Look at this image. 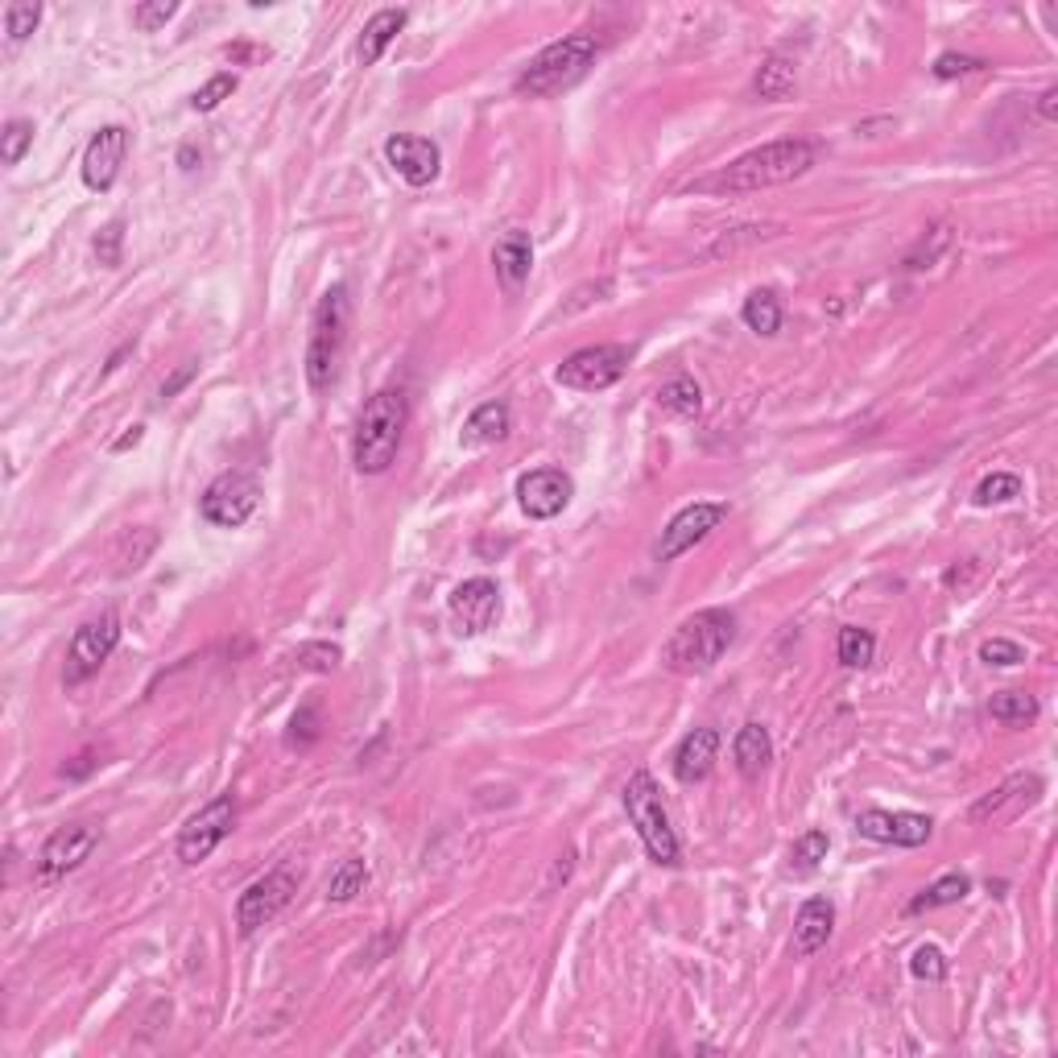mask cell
<instances>
[{"mask_svg":"<svg viewBox=\"0 0 1058 1058\" xmlns=\"http://www.w3.org/2000/svg\"><path fill=\"white\" fill-rule=\"evenodd\" d=\"M815 166V145L803 137H785L757 145L749 154L732 157L728 166H719L716 174H707L699 183H691L695 195H745V190H765L782 187L803 178Z\"/></svg>","mask_w":1058,"mask_h":1058,"instance_id":"cell-1","label":"cell"},{"mask_svg":"<svg viewBox=\"0 0 1058 1058\" xmlns=\"http://www.w3.org/2000/svg\"><path fill=\"white\" fill-rule=\"evenodd\" d=\"M732 641L736 616L728 608H703L670 632V641L662 646V666L683 679H699L719 666V658L732 649Z\"/></svg>","mask_w":1058,"mask_h":1058,"instance_id":"cell-2","label":"cell"},{"mask_svg":"<svg viewBox=\"0 0 1058 1058\" xmlns=\"http://www.w3.org/2000/svg\"><path fill=\"white\" fill-rule=\"evenodd\" d=\"M406 422H410V397L401 389H381L364 401L356 422V439H352V460H356L360 476L389 472L397 451H401Z\"/></svg>","mask_w":1058,"mask_h":1058,"instance_id":"cell-3","label":"cell"},{"mask_svg":"<svg viewBox=\"0 0 1058 1058\" xmlns=\"http://www.w3.org/2000/svg\"><path fill=\"white\" fill-rule=\"evenodd\" d=\"M599 54V42L592 34H566L559 42H550L547 51H538L529 58V67L517 75V96L529 100H550L566 87H575L592 70Z\"/></svg>","mask_w":1058,"mask_h":1058,"instance_id":"cell-4","label":"cell"},{"mask_svg":"<svg viewBox=\"0 0 1058 1058\" xmlns=\"http://www.w3.org/2000/svg\"><path fill=\"white\" fill-rule=\"evenodd\" d=\"M348 327H352V302L348 286H331L315 307L310 319V343H307V381L310 389H331L340 376L343 352H348Z\"/></svg>","mask_w":1058,"mask_h":1058,"instance_id":"cell-5","label":"cell"},{"mask_svg":"<svg viewBox=\"0 0 1058 1058\" xmlns=\"http://www.w3.org/2000/svg\"><path fill=\"white\" fill-rule=\"evenodd\" d=\"M625 811H629V823L637 827V836L646 844L649 860L658 864H679V836L670 827V815L662 806V790L653 782V773L637 769L629 782H625Z\"/></svg>","mask_w":1058,"mask_h":1058,"instance_id":"cell-6","label":"cell"},{"mask_svg":"<svg viewBox=\"0 0 1058 1058\" xmlns=\"http://www.w3.org/2000/svg\"><path fill=\"white\" fill-rule=\"evenodd\" d=\"M625 373H629V348L625 343H592V348L571 352L554 368V381L575 393H599L616 385Z\"/></svg>","mask_w":1058,"mask_h":1058,"instance_id":"cell-7","label":"cell"},{"mask_svg":"<svg viewBox=\"0 0 1058 1058\" xmlns=\"http://www.w3.org/2000/svg\"><path fill=\"white\" fill-rule=\"evenodd\" d=\"M256 505H261V484H256V476L236 472V467L211 480L203 488V496H199L203 521H211V526L220 529H240L256 513Z\"/></svg>","mask_w":1058,"mask_h":1058,"instance_id":"cell-8","label":"cell"},{"mask_svg":"<svg viewBox=\"0 0 1058 1058\" xmlns=\"http://www.w3.org/2000/svg\"><path fill=\"white\" fill-rule=\"evenodd\" d=\"M294 893H298V872H294L290 864L265 872V877H256L253 885H249L236 897L240 935L249 939V935H256L261 926H269V922H274L277 914H282V910L294 902Z\"/></svg>","mask_w":1058,"mask_h":1058,"instance_id":"cell-9","label":"cell"},{"mask_svg":"<svg viewBox=\"0 0 1058 1058\" xmlns=\"http://www.w3.org/2000/svg\"><path fill=\"white\" fill-rule=\"evenodd\" d=\"M120 646V616L117 613H100L96 620H87L75 629L67 646V666H63V683L79 686L87 683L91 674H100V666L117 653Z\"/></svg>","mask_w":1058,"mask_h":1058,"instance_id":"cell-10","label":"cell"},{"mask_svg":"<svg viewBox=\"0 0 1058 1058\" xmlns=\"http://www.w3.org/2000/svg\"><path fill=\"white\" fill-rule=\"evenodd\" d=\"M232 827H236V794H220V798H211V803L183 827L174 852H178L183 864H203L207 856L232 836Z\"/></svg>","mask_w":1058,"mask_h":1058,"instance_id":"cell-11","label":"cell"},{"mask_svg":"<svg viewBox=\"0 0 1058 1058\" xmlns=\"http://www.w3.org/2000/svg\"><path fill=\"white\" fill-rule=\"evenodd\" d=\"M724 517H728V505H719V500H695V505L679 509L670 517V526L662 529V538H658V547H653V559H658V563L683 559L686 550L699 547L712 529L724 526Z\"/></svg>","mask_w":1058,"mask_h":1058,"instance_id":"cell-12","label":"cell"},{"mask_svg":"<svg viewBox=\"0 0 1058 1058\" xmlns=\"http://www.w3.org/2000/svg\"><path fill=\"white\" fill-rule=\"evenodd\" d=\"M447 613H451V625L460 637H480L500 620V587L484 575L463 580L447 599Z\"/></svg>","mask_w":1058,"mask_h":1058,"instance_id":"cell-13","label":"cell"},{"mask_svg":"<svg viewBox=\"0 0 1058 1058\" xmlns=\"http://www.w3.org/2000/svg\"><path fill=\"white\" fill-rule=\"evenodd\" d=\"M1042 778L1038 773H1009L1005 782L996 785V790H989L980 803L968 811V819L976 823V827H996V823H1013L1017 815H1025L1029 806L1042 798Z\"/></svg>","mask_w":1058,"mask_h":1058,"instance_id":"cell-14","label":"cell"},{"mask_svg":"<svg viewBox=\"0 0 1058 1058\" xmlns=\"http://www.w3.org/2000/svg\"><path fill=\"white\" fill-rule=\"evenodd\" d=\"M575 496V480L566 476L563 467H538L517 480V505L529 521H550L571 505Z\"/></svg>","mask_w":1058,"mask_h":1058,"instance_id":"cell-15","label":"cell"},{"mask_svg":"<svg viewBox=\"0 0 1058 1058\" xmlns=\"http://www.w3.org/2000/svg\"><path fill=\"white\" fill-rule=\"evenodd\" d=\"M856 831L864 839H872V844H893V848H922L926 839H930V831H935V823L926 819V815H914V811H864L860 819H856Z\"/></svg>","mask_w":1058,"mask_h":1058,"instance_id":"cell-16","label":"cell"},{"mask_svg":"<svg viewBox=\"0 0 1058 1058\" xmlns=\"http://www.w3.org/2000/svg\"><path fill=\"white\" fill-rule=\"evenodd\" d=\"M100 844V831L91 823H67L58 827L46 844H42V856H37V872L42 877H63V872L79 869L87 856L96 852Z\"/></svg>","mask_w":1058,"mask_h":1058,"instance_id":"cell-17","label":"cell"},{"mask_svg":"<svg viewBox=\"0 0 1058 1058\" xmlns=\"http://www.w3.org/2000/svg\"><path fill=\"white\" fill-rule=\"evenodd\" d=\"M124 154H129V129H120V124H108V129H100L96 137L87 141L84 150V183L87 190H112V183H117L120 166H124Z\"/></svg>","mask_w":1058,"mask_h":1058,"instance_id":"cell-18","label":"cell"},{"mask_svg":"<svg viewBox=\"0 0 1058 1058\" xmlns=\"http://www.w3.org/2000/svg\"><path fill=\"white\" fill-rule=\"evenodd\" d=\"M385 157L410 187H430L439 178V166H443L439 145L430 137H410V133H397V137L385 141Z\"/></svg>","mask_w":1058,"mask_h":1058,"instance_id":"cell-19","label":"cell"},{"mask_svg":"<svg viewBox=\"0 0 1058 1058\" xmlns=\"http://www.w3.org/2000/svg\"><path fill=\"white\" fill-rule=\"evenodd\" d=\"M831 930H836V905L827 902V897H806L798 918H794V943H790L794 956L806 959L815 956V951H823L827 939H831Z\"/></svg>","mask_w":1058,"mask_h":1058,"instance_id":"cell-20","label":"cell"},{"mask_svg":"<svg viewBox=\"0 0 1058 1058\" xmlns=\"http://www.w3.org/2000/svg\"><path fill=\"white\" fill-rule=\"evenodd\" d=\"M719 757V732L716 728H695V732L683 736V745L674 749V778L683 785L703 782L712 769H716Z\"/></svg>","mask_w":1058,"mask_h":1058,"instance_id":"cell-21","label":"cell"},{"mask_svg":"<svg viewBox=\"0 0 1058 1058\" xmlns=\"http://www.w3.org/2000/svg\"><path fill=\"white\" fill-rule=\"evenodd\" d=\"M493 265H496V282L505 286V294L521 290V286H526V277H529V269H533V249H529L526 232H509L505 240H496Z\"/></svg>","mask_w":1058,"mask_h":1058,"instance_id":"cell-22","label":"cell"},{"mask_svg":"<svg viewBox=\"0 0 1058 1058\" xmlns=\"http://www.w3.org/2000/svg\"><path fill=\"white\" fill-rule=\"evenodd\" d=\"M406 21H410L406 9H381V13H373V18L364 21V34H360V42H356L360 63H364V67L381 63V54L389 51L393 37L406 30Z\"/></svg>","mask_w":1058,"mask_h":1058,"instance_id":"cell-23","label":"cell"},{"mask_svg":"<svg viewBox=\"0 0 1058 1058\" xmlns=\"http://www.w3.org/2000/svg\"><path fill=\"white\" fill-rule=\"evenodd\" d=\"M509 430H513L509 406H505V401H484V406L472 410V418L463 422L460 443L463 447H493V443H500Z\"/></svg>","mask_w":1058,"mask_h":1058,"instance_id":"cell-24","label":"cell"},{"mask_svg":"<svg viewBox=\"0 0 1058 1058\" xmlns=\"http://www.w3.org/2000/svg\"><path fill=\"white\" fill-rule=\"evenodd\" d=\"M732 757H736V769H740L745 778H761L769 769V761H773V740H769V732L761 724H745L732 740Z\"/></svg>","mask_w":1058,"mask_h":1058,"instance_id":"cell-25","label":"cell"},{"mask_svg":"<svg viewBox=\"0 0 1058 1058\" xmlns=\"http://www.w3.org/2000/svg\"><path fill=\"white\" fill-rule=\"evenodd\" d=\"M752 87H757V96H761V100H769V103L790 100V96H794V87H798L794 63H785V58H765V63H761V70H757V79H752Z\"/></svg>","mask_w":1058,"mask_h":1058,"instance_id":"cell-26","label":"cell"},{"mask_svg":"<svg viewBox=\"0 0 1058 1058\" xmlns=\"http://www.w3.org/2000/svg\"><path fill=\"white\" fill-rule=\"evenodd\" d=\"M968 889H972V881L963 877V872H947V877H939L930 889H922L918 897L910 902V914H926V910H943V905H956L968 897Z\"/></svg>","mask_w":1058,"mask_h":1058,"instance_id":"cell-27","label":"cell"},{"mask_svg":"<svg viewBox=\"0 0 1058 1058\" xmlns=\"http://www.w3.org/2000/svg\"><path fill=\"white\" fill-rule=\"evenodd\" d=\"M740 319H745L749 331H757V335H778V327H782V302H778V294L752 290L749 298H745V307H740Z\"/></svg>","mask_w":1058,"mask_h":1058,"instance_id":"cell-28","label":"cell"},{"mask_svg":"<svg viewBox=\"0 0 1058 1058\" xmlns=\"http://www.w3.org/2000/svg\"><path fill=\"white\" fill-rule=\"evenodd\" d=\"M658 406H662L666 414H674V418H699L703 389L691 381V376H674L670 385L658 389Z\"/></svg>","mask_w":1058,"mask_h":1058,"instance_id":"cell-29","label":"cell"},{"mask_svg":"<svg viewBox=\"0 0 1058 1058\" xmlns=\"http://www.w3.org/2000/svg\"><path fill=\"white\" fill-rule=\"evenodd\" d=\"M989 712L996 724H1009V728H1025L1038 719V699L1025 695V691H1005V695H992Z\"/></svg>","mask_w":1058,"mask_h":1058,"instance_id":"cell-30","label":"cell"},{"mask_svg":"<svg viewBox=\"0 0 1058 1058\" xmlns=\"http://www.w3.org/2000/svg\"><path fill=\"white\" fill-rule=\"evenodd\" d=\"M836 653L848 670H864L872 662V653H877V637L869 629H860V625H848V629H839Z\"/></svg>","mask_w":1058,"mask_h":1058,"instance_id":"cell-31","label":"cell"},{"mask_svg":"<svg viewBox=\"0 0 1058 1058\" xmlns=\"http://www.w3.org/2000/svg\"><path fill=\"white\" fill-rule=\"evenodd\" d=\"M827 848H831L827 831H806V836H798L794 848H790V872H798V877L815 872L823 860H827Z\"/></svg>","mask_w":1058,"mask_h":1058,"instance_id":"cell-32","label":"cell"},{"mask_svg":"<svg viewBox=\"0 0 1058 1058\" xmlns=\"http://www.w3.org/2000/svg\"><path fill=\"white\" fill-rule=\"evenodd\" d=\"M364 885H368V864L364 860H343L340 869L331 872V885H327V897L331 902H352L356 893H364Z\"/></svg>","mask_w":1058,"mask_h":1058,"instance_id":"cell-33","label":"cell"},{"mask_svg":"<svg viewBox=\"0 0 1058 1058\" xmlns=\"http://www.w3.org/2000/svg\"><path fill=\"white\" fill-rule=\"evenodd\" d=\"M1017 496H1022V476H1013V472H992L989 480H980L976 505L989 509V505H1009V500H1017Z\"/></svg>","mask_w":1058,"mask_h":1058,"instance_id":"cell-34","label":"cell"},{"mask_svg":"<svg viewBox=\"0 0 1058 1058\" xmlns=\"http://www.w3.org/2000/svg\"><path fill=\"white\" fill-rule=\"evenodd\" d=\"M154 550H157L154 529H133V533H124V538H120V554H117L120 571H141Z\"/></svg>","mask_w":1058,"mask_h":1058,"instance_id":"cell-35","label":"cell"},{"mask_svg":"<svg viewBox=\"0 0 1058 1058\" xmlns=\"http://www.w3.org/2000/svg\"><path fill=\"white\" fill-rule=\"evenodd\" d=\"M37 21H42V9H37V4H30V0H13V4H4V37H9L13 46H21L25 37L34 34Z\"/></svg>","mask_w":1058,"mask_h":1058,"instance_id":"cell-36","label":"cell"},{"mask_svg":"<svg viewBox=\"0 0 1058 1058\" xmlns=\"http://www.w3.org/2000/svg\"><path fill=\"white\" fill-rule=\"evenodd\" d=\"M30 145H34V124H30V120H9L4 133H0V162H4V166H18Z\"/></svg>","mask_w":1058,"mask_h":1058,"instance_id":"cell-37","label":"cell"},{"mask_svg":"<svg viewBox=\"0 0 1058 1058\" xmlns=\"http://www.w3.org/2000/svg\"><path fill=\"white\" fill-rule=\"evenodd\" d=\"M343 662V649L331 646V641H307L298 649V666L310 670V674H331V670Z\"/></svg>","mask_w":1058,"mask_h":1058,"instance_id":"cell-38","label":"cell"},{"mask_svg":"<svg viewBox=\"0 0 1058 1058\" xmlns=\"http://www.w3.org/2000/svg\"><path fill=\"white\" fill-rule=\"evenodd\" d=\"M232 91H236V75L220 70V75H211V79H207V84L195 91L190 108H195V112H211V108H220L223 100H232Z\"/></svg>","mask_w":1058,"mask_h":1058,"instance_id":"cell-39","label":"cell"},{"mask_svg":"<svg viewBox=\"0 0 1058 1058\" xmlns=\"http://www.w3.org/2000/svg\"><path fill=\"white\" fill-rule=\"evenodd\" d=\"M910 972L918 976V980H926V984H939V980H947V959H943V951L935 943H922L918 951L910 956Z\"/></svg>","mask_w":1058,"mask_h":1058,"instance_id":"cell-40","label":"cell"},{"mask_svg":"<svg viewBox=\"0 0 1058 1058\" xmlns=\"http://www.w3.org/2000/svg\"><path fill=\"white\" fill-rule=\"evenodd\" d=\"M951 244V228L947 223H939V228H930V240L922 236L918 249L905 256V269H926V265H935L939 261V253Z\"/></svg>","mask_w":1058,"mask_h":1058,"instance_id":"cell-41","label":"cell"},{"mask_svg":"<svg viewBox=\"0 0 1058 1058\" xmlns=\"http://www.w3.org/2000/svg\"><path fill=\"white\" fill-rule=\"evenodd\" d=\"M319 740V707L315 703H307V707H298L290 719V732H286V745L290 749H310Z\"/></svg>","mask_w":1058,"mask_h":1058,"instance_id":"cell-42","label":"cell"},{"mask_svg":"<svg viewBox=\"0 0 1058 1058\" xmlns=\"http://www.w3.org/2000/svg\"><path fill=\"white\" fill-rule=\"evenodd\" d=\"M120 249H124V223L112 220L100 228V236H96V256H100L103 269H117L120 265Z\"/></svg>","mask_w":1058,"mask_h":1058,"instance_id":"cell-43","label":"cell"},{"mask_svg":"<svg viewBox=\"0 0 1058 1058\" xmlns=\"http://www.w3.org/2000/svg\"><path fill=\"white\" fill-rule=\"evenodd\" d=\"M980 662H989V666H1022L1025 649L1017 646V641L992 637V641H984V646H980Z\"/></svg>","mask_w":1058,"mask_h":1058,"instance_id":"cell-44","label":"cell"},{"mask_svg":"<svg viewBox=\"0 0 1058 1058\" xmlns=\"http://www.w3.org/2000/svg\"><path fill=\"white\" fill-rule=\"evenodd\" d=\"M984 67H989L984 58L947 51V54H939V58H935V79H959V75H976V70H984Z\"/></svg>","mask_w":1058,"mask_h":1058,"instance_id":"cell-45","label":"cell"},{"mask_svg":"<svg viewBox=\"0 0 1058 1058\" xmlns=\"http://www.w3.org/2000/svg\"><path fill=\"white\" fill-rule=\"evenodd\" d=\"M174 13H178L174 0H154V4H137V9H133V21H137L145 34H154V30H162Z\"/></svg>","mask_w":1058,"mask_h":1058,"instance_id":"cell-46","label":"cell"},{"mask_svg":"<svg viewBox=\"0 0 1058 1058\" xmlns=\"http://www.w3.org/2000/svg\"><path fill=\"white\" fill-rule=\"evenodd\" d=\"M91 769H100V761H96V752L87 749V752H79V757H70L67 765H63V778H67V782H79V778H87Z\"/></svg>","mask_w":1058,"mask_h":1058,"instance_id":"cell-47","label":"cell"},{"mask_svg":"<svg viewBox=\"0 0 1058 1058\" xmlns=\"http://www.w3.org/2000/svg\"><path fill=\"white\" fill-rule=\"evenodd\" d=\"M195 373H199V364H183V368H178V373H174L170 381L162 385V397H166V401H170V397H178V389H187L190 376H195Z\"/></svg>","mask_w":1058,"mask_h":1058,"instance_id":"cell-48","label":"cell"},{"mask_svg":"<svg viewBox=\"0 0 1058 1058\" xmlns=\"http://www.w3.org/2000/svg\"><path fill=\"white\" fill-rule=\"evenodd\" d=\"M1038 117L1046 120V124H1055V120H1058V87H1046V91H1042Z\"/></svg>","mask_w":1058,"mask_h":1058,"instance_id":"cell-49","label":"cell"},{"mask_svg":"<svg viewBox=\"0 0 1058 1058\" xmlns=\"http://www.w3.org/2000/svg\"><path fill=\"white\" fill-rule=\"evenodd\" d=\"M141 439H145V427H133V430H129V434H120L117 443H112V451H117V455H120V451H129V447H137Z\"/></svg>","mask_w":1058,"mask_h":1058,"instance_id":"cell-50","label":"cell"},{"mask_svg":"<svg viewBox=\"0 0 1058 1058\" xmlns=\"http://www.w3.org/2000/svg\"><path fill=\"white\" fill-rule=\"evenodd\" d=\"M178 162H183V170H195V150H183Z\"/></svg>","mask_w":1058,"mask_h":1058,"instance_id":"cell-51","label":"cell"}]
</instances>
